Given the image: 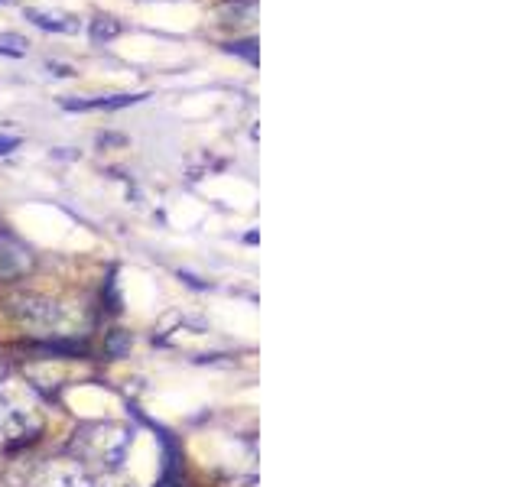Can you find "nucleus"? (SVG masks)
I'll return each instance as SVG.
<instances>
[{
	"instance_id": "obj_5",
	"label": "nucleus",
	"mask_w": 520,
	"mask_h": 487,
	"mask_svg": "<svg viewBox=\"0 0 520 487\" xmlns=\"http://www.w3.org/2000/svg\"><path fill=\"white\" fill-rule=\"evenodd\" d=\"M33 254L26 250L13 234L0 231V280H20L23 273H30Z\"/></svg>"
},
{
	"instance_id": "obj_9",
	"label": "nucleus",
	"mask_w": 520,
	"mask_h": 487,
	"mask_svg": "<svg viewBox=\"0 0 520 487\" xmlns=\"http://www.w3.org/2000/svg\"><path fill=\"white\" fill-rule=\"evenodd\" d=\"M228 52H234V56H244L251 65H257L260 62V56H257V43L254 39H244V43H228Z\"/></svg>"
},
{
	"instance_id": "obj_12",
	"label": "nucleus",
	"mask_w": 520,
	"mask_h": 487,
	"mask_svg": "<svg viewBox=\"0 0 520 487\" xmlns=\"http://www.w3.org/2000/svg\"><path fill=\"white\" fill-rule=\"evenodd\" d=\"M0 4H7V0H0Z\"/></svg>"
},
{
	"instance_id": "obj_6",
	"label": "nucleus",
	"mask_w": 520,
	"mask_h": 487,
	"mask_svg": "<svg viewBox=\"0 0 520 487\" xmlns=\"http://www.w3.org/2000/svg\"><path fill=\"white\" fill-rule=\"evenodd\" d=\"M26 20L39 26V30H49V33H78V20L69 17V13H59V10L26 7Z\"/></svg>"
},
{
	"instance_id": "obj_2",
	"label": "nucleus",
	"mask_w": 520,
	"mask_h": 487,
	"mask_svg": "<svg viewBox=\"0 0 520 487\" xmlns=\"http://www.w3.org/2000/svg\"><path fill=\"white\" fill-rule=\"evenodd\" d=\"M39 429H43V416H39L36 403L10 384L0 387V442L23 445L36 439Z\"/></svg>"
},
{
	"instance_id": "obj_4",
	"label": "nucleus",
	"mask_w": 520,
	"mask_h": 487,
	"mask_svg": "<svg viewBox=\"0 0 520 487\" xmlns=\"http://www.w3.org/2000/svg\"><path fill=\"white\" fill-rule=\"evenodd\" d=\"M10 312L17 315V322L26 325V328H33V332H43V335H52V332H59L62 322H65V312L56 299H49V296H20V299H13L10 302Z\"/></svg>"
},
{
	"instance_id": "obj_10",
	"label": "nucleus",
	"mask_w": 520,
	"mask_h": 487,
	"mask_svg": "<svg viewBox=\"0 0 520 487\" xmlns=\"http://www.w3.org/2000/svg\"><path fill=\"white\" fill-rule=\"evenodd\" d=\"M20 147V137H0V153H10Z\"/></svg>"
},
{
	"instance_id": "obj_3",
	"label": "nucleus",
	"mask_w": 520,
	"mask_h": 487,
	"mask_svg": "<svg viewBox=\"0 0 520 487\" xmlns=\"http://www.w3.org/2000/svg\"><path fill=\"white\" fill-rule=\"evenodd\" d=\"M108 475H91V471L75 462V458H52L39 465L26 487H104Z\"/></svg>"
},
{
	"instance_id": "obj_11",
	"label": "nucleus",
	"mask_w": 520,
	"mask_h": 487,
	"mask_svg": "<svg viewBox=\"0 0 520 487\" xmlns=\"http://www.w3.org/2000/svg\"><path fill=\"white\" fill-rule=\"evenodd\" d=\"M7 384V367H4V361H0V387Z\"/></svg>"
},
{
	"instance_id": "obj_7",
	"label": "nucleus",
	"mask_w": 520,
	"mask_h": 487,
	"mask_svg": "<svg viewBox=\"0 0 520 487\" xmlns=\"http://www.w3.org/2000/svg\"><path fill=\"white\" fill-rule=\"evenodd\" d=\"M91 43H111V39L121 36V20H114V17H95L91 20Z\"/></svg>"
},
{
	"instance_id": "obj_8",
	"label": "nucleus",
	"mask_w": 520,
	"mask_h": 487,
	"mask_svg": "<svg viewBox=\"0 0 520 487\" xmlns=\"http://www.w3.org/2000/svg\"><path fill=\"white\" fill-rule=\"evenodd\" d=\"M26 39L23 36H13V33H7V36H0V52H7V56H26Z\"/></svg>"
},
{
	"instance_id": "obj_1",
	"label": "nucleus",
	"mask_w": 520,
	"mask_h": 487,
	"mask_svg": "<svg viewBox=\"0 0 520 487\" xmlns=\"http://www.w3.org/2000/svg\"><path fill=\"white\" fill-rule=\"evenodd\" d=\"M134 439L137 432L124 423H88L72 439L75 462H82L91 475H117L127 465Z\"/></svg>"
}]
</instances>
